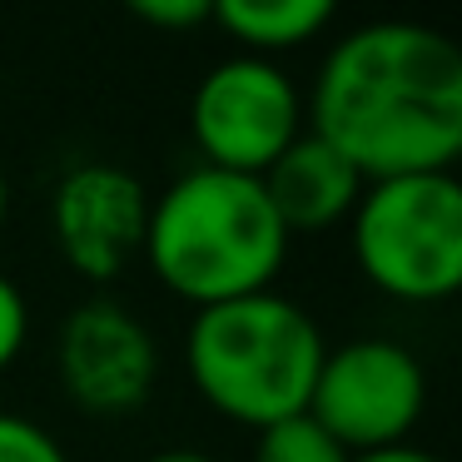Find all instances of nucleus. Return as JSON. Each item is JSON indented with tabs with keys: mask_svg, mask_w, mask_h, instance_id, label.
Returning a JSON list of instances; mask_svg holds the SVG:
<instances>
[{
	"mask_svg": "<svg viewBox=\"0 0 462 462\" xmlns=\"http://www.w3.org/2000/svg\"><path fill=\"white\" fill-rule=\"evenodd\" d=\"M214 21L244 45V55L293 51L333 21L328 0H214Z\"/></svg>",
	"mask_w": 462,
	"mask_h": 462,
	"instance_id": "9d476101",
	"label": "nucleus"
},
{
	"mask_svg": "<svg viewBox=\"0 0 462 462\" xmlns=\"http://www.w3.org/2000/svg\"><path fill=\"white\" fill-rule=\"evenodd\" d=\"M323 353L328 343L319 323L273 289L199 309L184 338L199 398L244 428H269L309 412Z\"/></svg>",
	"mask_w": 462,
	"mask_h": 462,
	"instance_id": "7ed1b4c3",
	"label": "nucleus"
},
{
	"mask_svg": "<svg viewBox=\"0 0 462 462\" xmlns=\"http://www.w3.org/2000/svg\"><path fill=\"white\" fill-rule=\"evenodd\" d=\"M353 254L363 279L388 299H452L462 283V184L452 170L363 184L353 204Z\"/></svg>",
	"mask_w": 462,
	"mask_h": 462,
	"instance_id": "20e7f679",
	"label": "nucleus"
},
{
	"mask_svg": "<svg viewBox=\"0 0 462 462\" xmlns=\"http://www.w3.org/2000/svg\"><path fill=\"white\" fill-rule=\"evenodd\" d=\"M150 194L120 164H80L51 194V234L80 279L110 283L144 249Z\"/></svg>",
	"mask_w": 462,
	"mask_h": 462,
	"instance_id": "6e6552de",
	"label": "nucleus"
},
{
	"mask_svg": "<svg viewBox=\"0 0 462 462\" xmlns=\"http://www.w3.org/2000/svg\"><path fill=\"white\" fill-rule=\"evenodd\" d=\"M428 378L418 358L393 338H353L328 348L309 393V418L338 442L343 452L398 448L422 418Z\"/></svg>",
	"mask_w": 462,
	"mask_h": 462,
	"instance_id": "39448f33",
	"label": "nucleus"
},
{
	"mask_svg": "<svg viewBox=\"0 0 462 462\" xmlns=\"http://www.w3.org/2000/svg\"><path fill=\"white\" fill-rule=\"evenodd\" d=\"M55 368H60V383L75 398V408L120 418V412L144 408V398L154 393L160 348H154L150 328L125 303L85 299L60 323Z\"/></svg>",
	"mask_w": 462,
	"mask_h": 462,
	"instance_id": "0eeeda50",
	"label": "nucleus"
},
{
	"mask_svg": "<svg viewBox=\"0 0 462 462\" xmlns=\"http://www.w3.org/2000/svg\"><path fill=\"white\" fill-rule=\"evenodd\" d=\"M263 194H269L273 214L283 229H328L343 214H353L363 194V174L343 160L333 144H323L319 134H299L269 170L259 174Z\"/></svg>",
	"mask_w": 462,
	"mask_h": 462,
	"instance_id": "1a4fd4ad",
	"label": "nucleus"
},
{
	"mask_svg": "<svg viewBox=\"0 0 462 462\" xmlns=\"http://www.w3.org/2000/svg\"><path fill=\"white\" fill-rule=\"evenodd\" d=\"M25 328H31V309H25V293L15 289L5 273H0V373L15 363V353L25 348Z\"/></svg>",
	"mask_w": 462,
	"mask_h": 462,
	"instance_id": "4468645a",
	"label": "nucleus"
},
{
	"mask_svg": "<svg viewBox=\"0 0 462 462\" xmlns=\"http://www.w3.org/2000/svg\"><path fill=\"white\" fill-rule=\"evenodd\" d=\"M254 462H353V457L309 418V412H293V418H283V422L259 428Z\"/></svg>",
	"mask_w": 462,
	"mask_h": 462,
	"instance_id": "9b49d317",
	"label": "nucleus"
},
{
	"mask_svg": "<svg viewBox=\"0 0 462 462\" xmlns=\"http://www.w3.org/2000/svg\"><path fill=\"white\" fill-rule=\"evenodd\" d=\"M140 254L170 293L209 309L269 289L289 254V229L254 174L199 164L150 199Z\"/></svg>",
	"mask_w": 462,
	"mask_h": 462,
	"instance_id": "f03ea898",
	"label": "nucleus"
},
{
	"mask_svg": "<svg viewBox=\"0 0 462 462\" xmlns=\"http://www.w3.org/2000/svg\"><path fill=\"white\" fill-rule=\"evenodd\" d=\"M0 462H70L65 448L21 412H0Z\"/></svg>",
	"mask_w": 462,
	"mask_h": 462,
	"instance_id": "f8f14e48",
	"label": "nucleus"
},
{
	"mask_svg": "<svg viewBox=\"0 0 462 462\" xmlns=\"http://www.w3.org/2000/svg\"><path fill=\"white\" fill-rule=\"evenodd\" d=\"M5 199H11V189H5V170H0V224H5Z\"/></svg>",
	"mask_w": 462,
	"mask_h": 462,
	"instance_id": "f3484780",
	"label": "nucleus"
},
{
	"mask_svg": "<svg viewBox=\"0 0 462 462\" xmlns=\"http://www.w3.org/2000/svg\"><path fill=\"white\" fill-rule=\"evenodd\" d=\"M150 462H214L209 452H194V448H170V452H154Z\"/></svg>",
	"mask_w": 462,
	"mask_h": 462,
	"instance_id": "dca6fc26",
	"label": "nucleus"
},
{
	"mask_svg": "<svg viewBox=\"0 0 462 462\" xmlns=\"http://www.w3.org/2000/svg\"><path fill=\"white\" fill-rule=\"evenodd\" d=\"M353 462H442V457H432V452H422V448L398 442V448H383V452H363V457H353Z\"/></svg>",
	"mask_w": 462,
	"mask_h": 462,
	"instance_id": "2eb2a0df",
	"label": "nucleus"
},
{
	"mask_svg": "<svg viewBox=\"0 0 462 462\" xmlns=\"http://www.w3.org/2000/svg\"><path fill=\"white\" fill-rule=\"evenodd\" d=\"M130 15L154 31H194L214 21V0H130Z\"/></svg>",
	"mask_w": 462,
	"mask_h": 462,
	"instance_id": "ddd939ff",
	"label": "nucleus"
},
{
	"mask_svg": "<svg viewBox=\"0 0 462 462\" xmlns=\"http://www.w3.org/2000/svg\"><path fill=\"white\" fill-rule=\"evenodd\" d=\"M313 134L363 184L448 174L462 154V55L418 21H373L328 51L309 100Z\"/></svg>",
	"mask_w": 462,
	"mask_h": 462,
	"instance_id": "f257e3e1",
	"label": "nucleus"
},
{
	"mask_svg": "<svg viewBox=\"0 0 462 462\" xmlns=\"http://www.w3.org/2000/svg\"><path fill=\"white\" fill-rule=\"evenodd\" d=\"M189 130L209 170L259 180L303 134V100L293 80L263 55H229L199 80Z\"/></svg>",
	"mask_w": 462,
	"mask_h": 462,
	"instance_id": "423d86ee",
	"label": "nucleus"
}]
</instances>
